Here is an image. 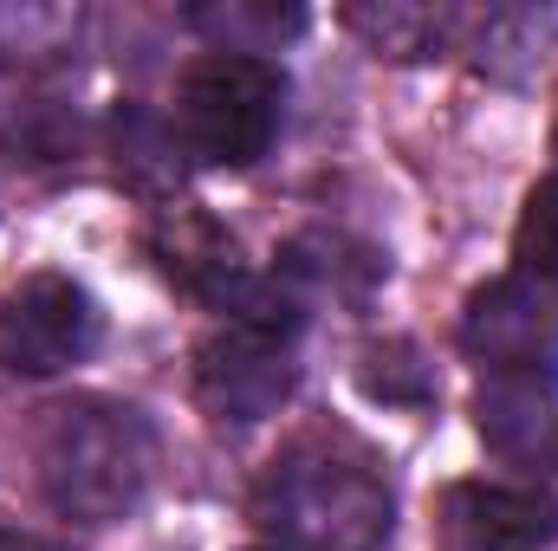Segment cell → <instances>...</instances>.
I'll return each mask as SVG.
<instances>
[{
  "mask_svg": "<svg viewBox=\"0 0 558 551\" xmlns=\"http://www.w3.org/2000/svg\"><path fill=\"white\" fill-rule=\"evenodd\" d=\"M254 519L279 551H377L390 539V487L371 474V461H344L325 441H305L267 467Z\"/></svg>",
  "mask_w": 558,
  "mask_h": 551,
  "instance_id": "7a4b0ae2",
  "label": "cell"
},
{
  "mask_svg": "<svg viewBox=\"0 0 558 551\" xmlns=\"http://www.w3.org/2000/svg\"><path fill=\"white\" fill-rule=\"evenodd\" d=\"M357 383H364L371 403H428L435 396V377L416 357V344H377V351H364Z\"/></svg>",
  "mask_w": 558,
  "mask_h": 551,
  "instance_id": "9c48e42d",
  "label": "cell"
},
{
  "mask_svg": "<svg viewBox=\"0 0 558 551\" xmlns=\"http://www.w3.org/2000/svg\"><path fill=\"white\" fill-rule=\"evenodd\" d=\"M98 344V305L78 279L33 273L0 292V370L7 377H59Z\"/></svg>",
  "mask_w": 558,
  "mask_h": 551,
  "instance_id": "277c9868",
  "label": "cell"
},
{
  "mask_svg": "<svg viewBox=\"0 0 558 551\" xmlns=\"http://www.w3.org/2000/svg\"><path fill=\"white\" fill-rule=\"evenodd\" d=\"M254 551H279V546H254Z\"/></svg>",
  "mask_w": 558,
  "mask_h": 551,
  "instance_id": "7c38bea8",
  "label": "cell"
},
{
  "mask_svg": "<svg viewBox=\"0 0 558 551\" xmlns=\"http://www.w3.org/2000/svg\"><path fill=\"white\" fill-rule=\"evenodd\" d=\"M474 421L500 461L558 467V377L553 370H494L474 396Z\"/></svg>",
  "mask_w": 558,
  "mask_h": 551,
  "instance_id": "52a82bcc",
  "label": "cell"
},
{
  "mask_svg": "<svg viewBox=\"0 0 558 551\" xmlns=\"http://www.w3.org/2000/svg\"><path fill=\"white\" fill-rule=\"evenodd\" d=\"M292 383H299V370H292L286 338L260 331V325H228L221 338L202 344V364H195V390L221 421L274 415L292 396Z\"/></svg>",
  "mask_w": 558,
  "mask_h": 551,
  "instance_id": "8992f818",
  "label": "cell"
},
{
  "mask_svg": "<svg viewBox=\"0 0 558 551\" xmlns=\"http://www.w3.org/2000/svg\"><path fill=\"white\" fill-rule=\"evenodd\" d=\"M461 351L487 370H546L558 357V285L507 273L461 305Z\"/></svg>",
  "mask_w": 558,
  "mask_h": 551,
  "instance_id": "5b68a950",
  "label": "cell"
},
{
  "mask_svg": "<svg viewBox=\"0 0 558 551\" xmlns=\"http://www.w3.org/2000/svg\"><path fill=\"white\" fill-rule=\"evenodd\" d=\"M513 254H520V273L553 279L558 285V175H546V182L526 195V215H520Z\"/></svg>",
  "mask_w": 558,
  "mask_h": 551,
  "instance_id": "30bf717a",
  "label": "cell"
},
{
  "mask_svg": "<svg viewBox=\"0 0 558 551\" xmlns=\"http://www.w3.org/2000/svg\"><path fill=\"white\" fill-rule=\"evenodd\" d=\"M448 539L454 551H546L558 539V513L546 493L526 487H487V480H461L441 500Z\"/></svg>",
  "mask_w": 558,
  "mask_h": 551,
  "instance_id": "ba28073f",
  "label": "cell"
},
{
  "mask_svg": "<svg viewBox=\"0 0 558 551\" xmlns=\"http://www.w3.org/2000/svg\"><path fill=\"white\" fill-rule=\"evenodd\" d=\"M0 551H59V546H46V539H26V532H0Z\"/></svg>",
  "mask_w": 558,
  "mask_h": 551,
  "instance_id": "8fae6325",
  "label": "cell"
},
{
  "mask_svg": "<svg viewBox=\"0 0 558 551\" xmlns=\"http://www.w3.org/2000/svg\"><path fill=\"white\" fill-rule=\"evenodd\" d=\"M279 118H286V78L267 59H234V52L195 59L182 91H175L182 137L215 169L260 162L279 137Z\"/></svg>",
  "mask_w": 558,
  "mask_h": 551,
  "instance_id": "3957f363",
  "label": "cell"
},
{
  "mask_svg": "<svg viewBox=\"0 0 558 551\" xmlns=\"http://www.w3.org/2000/svg\"><path fill=\"white\" fill-rule=\"evenodd\" d=\"M156 474V428L124 403H65L39 434V487L52 513L105 526L124 519Z\"/></svg>",
  "mask_w": 558,
  "mask_h": 551,
  "instance_id": "6da1fadb",
  "label": "cell"
}]
</instances>
